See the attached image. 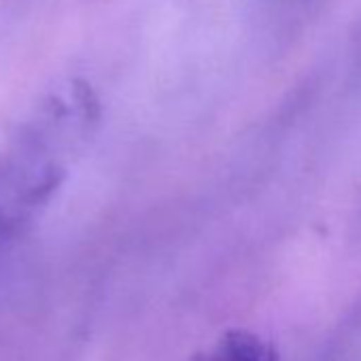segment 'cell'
<instances>
[{
	"label": "cell",
	"mask_w": 361,
	"mask_h": 361,
	"mask_svg": "<svg viewBox=\"0 0 361 361\" xmlns=\"http://www.w3.org/2000/svg\"><path fill=\"white\" fill-rule=\"evenodd\" d=\"M213 361H274V357L255 342L230 340L215 348Z\"/></svg>",
	"instance_id": "6da1fadb"
}]
</instances>
